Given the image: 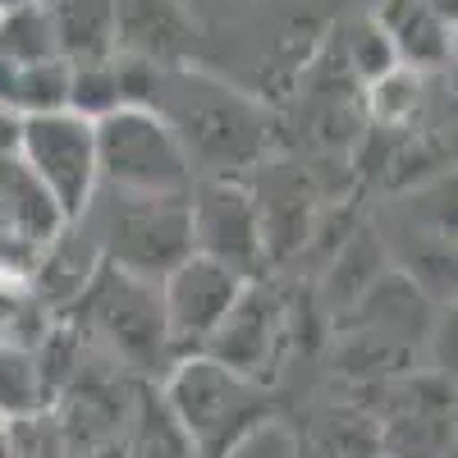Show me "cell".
Listing matches in <instances>:
<instances>
[{"mask_svg":"<svg viewBox=\"0 0 458 458\" xmlns=\"http://www.w3.org/2000/svg\"><path fill=\"white\" fill-rule=\"evenodd\" d=\"M225 458H298V440L280 422H252L229 440Z\"/></svg>","mask_w":458,"mask_h":458,"instance_id":"obj_16","label":"cell"},{"mask_svg":"<svg viewBox=\"0 0 458 458\" xmlns=\"http://www.w3.org/2000/svg\"><path fill=\"white\" fill-rule=\"evenodd\" d=\"M151 110H161V120L174 129L188 165L198 157L216 170H239L252 165L266 147V114L243 92L207 79V73L161 69Z\"/></svg>","mask_w":458,"mask_h":458,"instance_id":"obj_1","label":"cell"},{"mask_svg":"<svg viewBox=\"0 0 458 458\" xmlns=\"http://www.w3.org/2000/svg\"><path fill=\"white\" fill-rule=\"evenodd\" d=\"M14 129H19V120L10 110H0V157H10V151H14Z\"/></svg>","mask_w":458,"mask_h":458,"instance_id":"obj_20","label":"cell"},{"mask_svg":"<svg viewBox=\"0 0 458 458\" xmlns=\"http://www.w3.org/2000/svg\"><path fill=\"white\" fill-rule=\"evenodd\" d=\"M0 458H14V454H10V427H5V422H0Z\"/></svg>","mask_w":458,"mask_h":458,"instance_id":"obj_22","label":"cell"},{"mask_svg":"<svg viewBox=\"0 0 458 458\" xmlns=\"http://www.w3.org/2000/svg\"><path fill=\"white\" fill-rule=\"evenodd\" d=\"M14 88H19V64L10 55H0V110H10V114H14Z\"/></svg>","mask_w":458,"mask_h":458,"instance_id":"obj_19","label":"cell"},{"mask_svg":"<svg viewBox=\"0 0 458 458\" xmlns=\"http://www.w3.org/2000/svg\"><path fill=\"white\" fill-rule=\"evenodd\" d=\"M69 106V64L64 60H42V64H23L19 69V88H14V114H51Z\"/></svg>","mask_w":458,"mask_h":458,"instance_id":"obj_15","label":"cell"},{"mask_svg":"<svg viewBox=\"0 0 458 458\" xmlns=\"http://www.w3.org/2000/svg\"><path fill=\"white\" fill-rule=\"evenodd\" d=\"M0 55H10L19 69L42 64V60H60L47 0H14V5L0 10Z\"/></svg>","mask_w":458,"mask_h":458,"instance_id":"obj_13","label":"cell"},{"mask_svg":"<svg viewBox=\"0 0 458 458\" xmlns=\"http://www.w3.org/2000/svg\"><path fill=\"white\" fill-rule=\"evenodd\" d=\"M114 47H124V60L170 69L198 47V28L179 0H129L114 23Z\"/></svg>","mask_w":458,"mask_h":458,"instance_id":"obj_9","label":"cell"},{"mask_svg":"<svg viewBox=\"0 0 458 458\" xmlns=\"http://www.w3.org/2000/svg\"><path fill=\"white\" fill-rule=\"evenodd\" d=\"M124 106V92H120V69L114 60H101V64H69V106L73 114L83 120H106L110 110Z\"/></svg>","mask_w":458,"mask_h":458,"instance_id":"obj_14","label":"cell"},{"mask_svg":"<svg viewBox=\"0 0 458 458\" xmlns=\"http://www.w3.org/2000/svg\"><path fill=\"white\" fill-rule=\"evenodd\" d=\"M14 157L28 179L51 198L60 220H79L97 193V129L73 110L23 114L14 129Z\"/></svg>","mask_w":458,"mask_h":458,"instance_id":"obj_3","label":"cell"},{"mask_svg":"<svg viewBox=\"0 0 458 458\" xmlns=\"http://www.w3.org/2000/svg\"><path fill=\"white\" fill-rule=\"evenodd\" d=\"M5 5H14V0H0V10H5Z\"/></svg>","mask_w":458,"mask_h":458,"instance_id":"obj_23","label":"cell"},{"mask_svg":"<svg viewBox=\"0 0 458 458\" xmlns=\"http://www.w3.org/2000/svg\"><path fill=\"white\" fill-rule=\"evenodd\" d=\"M276 344H280V312H276L271 293L257 289L248 280L243 293H239V302L220 321L216 339L207 344V358L225 362L229 371L248 376L252 386H257V376L271 367V358H276Z\"/></svg>","mask_w":458,"mask_h":458,"instance_id":"obj_8","label":"cell"},{"mask_svg":"<svg viewBox=\"0 0 458 458\" xmlns=\"http://www.w3.org/2000/svg\"><path fill=\"white\" fill-rule=\"evenodd\" d=\"M422 5L436 14V19H445L449 28H454V14H458V0H422Z\"/></svg>","mask_w":458,"mask_h":458,"instance_id":"obj_21","label":"cell"},{"mask_svg":"<svg viewBox=\"0 0 458 458\" xmlns=\"http://www.w3.org/2000/svg\"><path fill=\"white\" fill-rule=\"evenodd\" d=\"M55 23V55L64 64H101L114 60V0H47Z\"/></svg>","mask_w":458,"mask_h":458,"instance_id":"obj_12","label":"cell"},{"mask_svg":"<svg viewBox=\"0 0 458 458\" xmlns=\"http://www.w3.org/2000/svg\"><path fill=\"white\" fill-rule=\"evenodd\" d=\"M97 312L110 339L133 358H151L165 349V330H161V298L151 280L110 271V284L97 293Z\"/></svg>","mask_w":458,"mask_h":458,"instance_id":"obj_10","label":"cell"},{"mask_svg":"<svg viewBox=\"0 0 458 458\" xmlns=\"http://www.w3.org/2000/svg\"><path fill=\"white\" fill-rule=\"evenodd\" d=\"M412 101H417V73H408V69H390L386 79L371 83V110L380 120H403Z\"/></svg>","mask_w":458,"mask_h":458,"instance_id":"obj_18","label":"cell"},{"mask_svg":"<svg viewBox=\"0 0 458 458\" xmlns=\"http://www.w3.org/2000/svg\"><path fill=\"white\" fill-rule=\"evenodd\" d=\"M110 261L114 271L157 284L183 257H193L188 239V198H129L110 220Z\"/></svg>","mask_w":458,"mask_h":458,"instance_id":"obj_6","label":"cell"},{"mask_svg":"<svg viewBox=\"0 0 458 458\" xmlns=\"http://www.w3.org/2000/svg\"><path fill=\"white\" fill-rule=\"evenodd\" d=\"M371 23L390 42L394 64L408 73H427V69H440L449 60L454 28L445 19H436L422 0H376Z\"/></svg>","mask_w":458,"mask_h":458,"instance_id":"obj_11","label":"cell"},{"mask_svg":"<svg viewBox=\"0 0 458 458\" xmlns=\"http://www.w3.org/2000/svg\"><path fill=\"white\" fill-rule=\"evenodd\" d=\"M188 239L193 252L252 280L261 271L271 239H266V211L234 179H211L198 198H188Z\"/></svg>","mask_w":458,"mask_h":458,"instance_id":"obj_5","label":"cell"},{"mask_svg":"<svg viewBox=\"0 0 458 458\" xmlns=\"http://www.w3.org/2000/svg\"><path fill=\"white\" fill-rule=\"evenodd\" d=\"M97 129V179L114 183L129 198H188V165L174 129L151 106H120Z\"/></svg>","mask_w":458,"mask_h":458,"instance_id":"obj_2","label":"cell"},{"mask_svg":"<svg viewBox=\"0 0 458 458\" xmlns=\"http://www.w3.org/2000/svg\"><path fill=\"white\" fill-rule=\"evenodd\" d=\"M243 276L225 271V266L207 261V257H183L174 271H165L157 280V298H161V330H165V349L179 358L207 353V344L216 339L220 321L229 317V308L243 293Z\"/></svg>","mask_w":458,"mask_h":458,"instance_id":"obj_4","label":"cell"},{"mask_svg":"<svg viewBox=\"0 0 458 458\" xmlns=\"http://www.w3.org/2000/svg\"><path fill=\"white\" fill-rule=\"evenodd\" d=\"M252 380L229 371L225 362L193 353L179 358V367L170 371L165 386V403L174 412V422L193 436L198 445H216V440H234L229 427L248 422L252 417Z\"/></svg>","mask_w":458,"mask_h":458,"instance_id":"obj_7","label":"cell"},{"mask_svg":"<svg viewBox=\"0 0 458 458\" xmlns=\"http://www.w3.org/2000/svg\"><path fill=\"white\" fill-rule=\"evenodd\" d=\"M349 60H353V69L362 73L367 83H376V79H386L390 69H399V64H394L390 42L380 37V28H376V23H362V28L353 32V42H349Z\"/></svg>","mask_w":458,"mask_h":458,"instance_id":"obj_17","label":"cell"}]
</instances>
